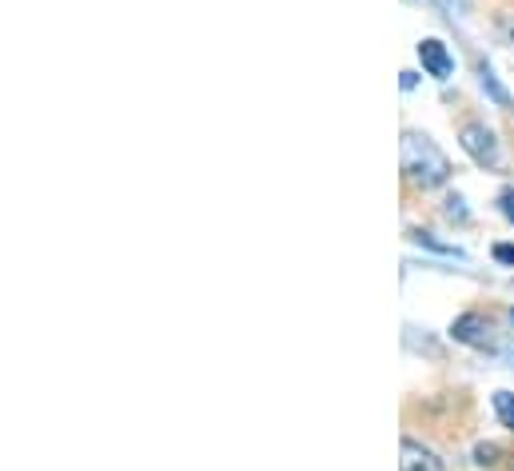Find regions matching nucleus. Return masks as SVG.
Masks as SVG:
<instances>
[{"instance_id": "f03ea898", "label": "nucleus", "mask_w": 514, "mask_h": 471, "mask_svg": "<svg viewBox=\"0 0 514 471\" xmlns=\"http://www.w3.org/2000/svg\"><path fill=\"white\" fill-rule=\"evenodd\" d=\"M459 144H463V152H467L475 164H483V168H499V164H503L499 136H495L487 124H463V128H459Z\"/></svg>"}, {"instance_id": "f257e3e1", "label": "nucleus", "mask_w": 514, "mask_h": 471, "mask_svg": "<svg viewBox=\"0 0 514 471\" xmlns=\"http://www.w3.org/2000/svg\"><path fill=\"white\" fill-rule=\"evenodd\" d=\"M403 172L415 188H439L451 176V160L439 152V144L431 136L407 132L403 136Z\"/></svg>"}, {"instance_id": "0eeeda50", "label": "nucleus", "mask_w": 514, "mask_h": 471, "mask_svg": "<svg viewBox=\"0 0 514 471\" xmlns=\"http://www.w3.org/2000/svg\"><path fill=\"white\" fill-rule=\"evenodd\" d=\"M495 416L507 432H514V392H495Z\"/></svg>"}, {"instance_id": "20e7f679", "label": "nucleus", "mask_w": 514, "mask_h": 471, "mask_svg": "<svg viewBox=\"0 0 514 471\" xmlns=\"http://www.w3.org/2000/svg\"><path fill=\"white\" fill-rule=\"evenodd\" d=\"M451 336H455L459 344H471V348H487V344H491V324H487L479 312H467V316H459V320L451 324Z\"/></svg>"}, {"instance_id": "423d86ee", "label": "nucleus", "mask_w": 514, "mask_h": 471, "mask_svg": "<svg viewBox=\"0 0 514 471\" xmlns=\"http://www.w3.org/2000/svg\"><path fill=\"white\" fill-rule=\"evenodd\" d=\"M479 80H483V88H487V92H491V100H495V104H499V108H511V92H507V88H503V84H499V76H495V72H491V68H487V64H483V68H479Z\"/></svg>"}, {"instance_id": "1a4fd4ad", "label": "nucleus", "mask_w": 514, "mask_h": 471, "mask_svg": "<svg viewBox=\"0 0 514 471\" xmlns=\"http://www.w3.org/2000/svg\"><path fill=\"white\" fill-rule=\"evenodd\" d=\"M447 216H451V220H467V208H463V196H451V200H447Z\"/></svg>"}, {"instance_id": "4468645a", "label": "nucleus", "mask_w": 514, "mask_h": 471, "mask_svg": "<svg viewBox=\"0 0 514 471\" xmlns=\"http://www.w3.org/2000/svg\"><path fill=\"white\" fill-rule=\"evenodd\" d=\"M511 320H514V312H511Z\"/></svg>"}, {"instance_id": "f8f14e48", "label": "nucleus", "mask_w": 514, "mask_h": 471, "mask_svg": "<svg viewBox=\"0 0 514 471\" xmlns=\"http://www.w3.org/2000/svg\"><path fill=\"white\" fill-rule=\"evenodd\" d=\"M475 456H479V464H495V456H499V448H491V444H483V448H479Z\"/></svg>"}, {"instance_id": "6e6552de", "label": "nucleus", "mask_w": 514, "mask_h": 471, "mask_svg": "<svg viewBox=\"0 0 514 471\" xmlns=\"http://www.w3.org/2000/svg\"><path fill=\"white\" fill-rule=\"evenodd\" d=\"M415 240H419V244H427V248H435V252H443V256H459V260H463V252H459V248H451V244H439V240H435V236H427V232H419Z\"/></svg>"}, {"instance_id": "9b49d317", "label": "nucleus", "mask_w": 514, "mask_h": 471, "mask_svg": "<svg viewBox=\"0 0 514 471\" xmlns=\"http://www.w3.org/2000/svg\"><path fill=\"white\" fill-rule=\"evenodd\" d=\"M499 204H503V216L514 224V188H507V192H503V200H499Z\"/></svg>"}, {"instance_id": "9d476101", "label": "nucleus", "mask_w": 514, "mask_h": 471, "mask_svg": "<svg viewBox=\"0 0 514 471\" xmlns=\"http://www.w3.org/2000/svg\"><path fill=\"white\" fill-rule=\"evenodd\" d=\"M495 260L499 264H514V244H495Z\"/></svg>"}, {"instance_id": "ddd939ff", "label": "nucleus", "mask_w": 514, "mask_h": 471, "mask_svg": "<svg viewBox=\"0 0 514 471\" xmlns=\"http://www.w3.org/2000/svg\"><path fill=\"white\" fill-rule=\"evenodd\" d=\"M399 76H403V80H399V84H403V88H407V92H411V88H415V84H419V76H415V72H399Z\"/></svg>"}, {"instance_id": "7ed1b4c3", "label": "nucleus", "mask_w": 514, "mask_h": 471, "mask_svg": "<svg viewBox=\"0 0 514 471\" xmlns=\"http://www.w3.org/2000/svg\"><path fill=\"white\" fill-rule=\"evenodd\" d=\"M419 60H423L427 76H435V80H451V72H455V56L447 52L443 40H423L419 44Z\"/></svg>"}, {"instance_id": "39448f33", "label": "nucleus", "mask_w": 514, "mask_h": 471, "mask_svg": "<svg viewBox=\"0 0 514 471\" xmlns=\"http://www.w3.org/2000/svg\"><path fill=\"white\" fill-rule=\"evenodd\" d=\"M399 471H443V460L431 448H423L415 440H403V448H399Z\"/></svg>"}]
</instances>
